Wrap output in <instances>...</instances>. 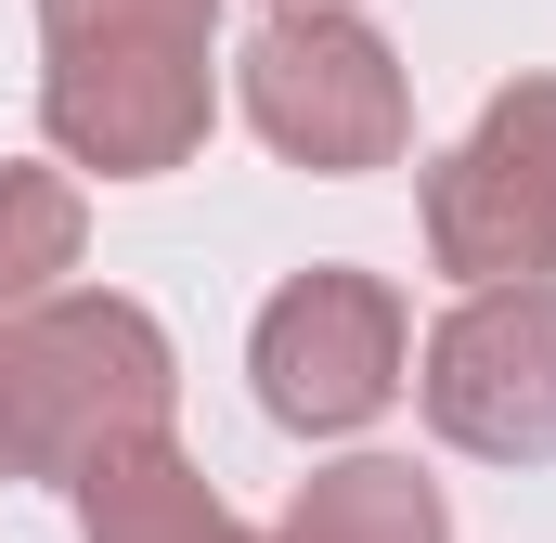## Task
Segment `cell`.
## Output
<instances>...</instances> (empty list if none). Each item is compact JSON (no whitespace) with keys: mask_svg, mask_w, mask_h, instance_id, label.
<instances>
[{"mask_svg":"<svg viewBox=\"0 0 556 543\" xmlns=\"http://www.w3.org/2000/svg\"><path fill=\"white\" fill-rule=\"evenodd\" d=\"M181 402V363H168V324L117 298V285H65L39 311L0 324V479H91L142 440H168Z\"/></svg>","mask_w":556,"mask_h":543,"instance_id":"1","label":"cell"},{"mask_svg":"<svg viewBox=\"0 0 556 543\" xmlns=\"http://www.w3.org/2000/svg\"><path fill=\"white\" fill-rule=\"evenodd\" d=\"M402 363H415V311H402V285H389V272H350V260L273 285V311H260V337H247L260 414L298 427V440H350V427H376V414L402 402Z\"/></svg>","mask_w":556,"mask_h":543,"instance_id":"3","label":"cell"},{"mask_svg":"<svg viewBox=\"0 0 556 543\" xmlns=\"http://www.w3.org/2000/svg\"><path fill=\"white\" fill-rule=\"evenodd\" d=\"M78 543H260V531L207 492V466L181 440H142L78 479Z\"/></svg>","mask_w":556,"mask_h":543,"instance_id":"7","label":"cell"},{"mask_svg":"<svg viewBox=\"0 0 556 543\" xmlns=\"http://www.w3.org/2000/svg\"><path fill=\"white\" fill-rule=\"evenodd\" d=\"M247 130L298 155V168H402L415 142V91H402V52L363 26V13H273L247 39Z\"/></svg>","mask_w":556,"mask_h":543,"instance_id":"4","label":"cell"},{"mask_svg":"<svg viewBox=\"0 0 556 543\" xmlns=\"http://www.w3.org/2000/svg\"><path fill=\"white\" fill-rule=\"evenodd\" d=\"M427 260L466 298L556 272V78H505L479 130L427 168Z\"/></svg>","mask_w":556,"mask_h":543,"instance_id":"5","label":"cell"},{"mask_svg":"<svg viewBox=\"0 0 556 543\" xmlns=\"http://www.w3.org/2000/svg\"><path fill=\"white\" fill-rule=\"evenodd\" d=\"M427 427L479 466H556V285H479L427 324Z\"/></svg>","mask_w":556,"mask_h":543,"instance_id":"6","label":"cell"},{"mask_svg":"<svg viewBox=\"0 0 556 543\" xmlns=\"http://www.w3.org/2000/svg\"><path fill=\"white\" fill-rule=\"evenodd\" d=\"M78 233H91L78 181H65V168H26V155H0V324H13V311H39V298H65Z\"/></svg>","mask_w":556,"mask_h":543,"instance_id":"9","label":"cell"},{"mask_svg":"<svg viewBox=\"0 0 556 543\" xmlns=\"http://www.w3.org/2000/svg\"><path fill=\"white\" fill-rule=\"evenodd\" d=\"M273 13H350V0H273Z\"/></svg>","mask_w":556,"mask_h":543,"instance_id":"10","label":"cell"},{"mask_svg":"<svg viewBox=\"0 0 556 543\" xmlns=\"http://www.w3.org/2000/svg\"><path fill=\"white\" fill-rule=\"evenodd\" d=\"M273 543H453V505H440V479H415L402 453H350V466H311L285 492Z\"/></svg>","mask_w":556,"mask_h":543,"instance_id":"8","label":"cell"},{"mask_svg":"<svg viewBox=\"0 0 556 543\" xmlns=\"http://www.w3.org/2000/svg\"><path fill=\"white\" fill-rule=\"evenodd\" d=\"M207 39L220 0H39V130L65 168L168 181L207 155Z\"/></svg>","mask_w":556,"mask_h":543,"instance_id":"2","label":"cell"}]
</instances>
